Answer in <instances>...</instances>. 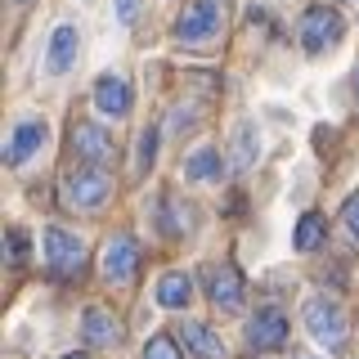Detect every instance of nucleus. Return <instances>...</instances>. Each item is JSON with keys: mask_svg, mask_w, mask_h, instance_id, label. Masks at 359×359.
Here are the masks:
<instances>
[{"mask_svg": "<svg viewBox=\"0 0 359 359\" xmlns=\"http://www.w3.org/2000/svg\"><path fill=\"white\" fill-rule=\"evenodd\" d=\"M45 135H50V130H45V121H18L14 135H9V149H5V157H9L14 166H22V162H27V157H32V153H36L41 144H45Z\"/></svg>", "mask_w": 359, "mask_h": 359, "instance_id": "13", "label": "nucleus"}, {"mask_svg": "<svg viewBox=\"0 0 359 359\" xmlns=\"http://www.w3.org/2000/svg\"><path fill=\"white\" fill-rule=\"evenodd\" d=\"M63 359H86V355H63Z\"/></svg>", "mask_w": 359, "mask_h": 359, "instance_id": "25", "label": "nucleus"}, {"mask_svg": "<svg viewBox=\"0 0 359 359\" xmlns=\"http://www.w3.org/2000/svg\"><path fill=\"white\" fill-rule=\"evenodd\" d=\"M233 162H238V166H252V162H256V135H252V121H243V126L233 130Z\"/></svg>", "mask_w": 359, "mask_h": 359, "instance_id": "18", "label": "nucleus"}, {"mask_svg": "<svg viewBox=\"0 0 359 359\" xmlns=\"http://www.w3.org/2000/svg\"><path fill=\"white\" fill-rule=\"evenodd\" d=\"M180 45H207L220 36V0H194L175 22Z\"/></svg>", "mask_w": 359, "mask_h": 359, "instance_id": "5", "label": "nucleus"}, {"mask_svg": "<svg viewBox=\"0 0 359 359\" xmlns=\"http://www.w3.org/2000/svg\"><path fill=\"white\" fill-rule=\"evenodd\" d=\"M297 359H314V355H297Z\"/></svg>", "mask_w": 359, "mask_h": 359, "instance_id": "27", "label": "nucleus"}, {"mask_svg": "<svg viewBox=\"0 0 359 359\" xmlns=\"http://www.w3.org/2000/svg\"><path fill=\"white\" fill-rule=\"evenodd\" d=\"M135 14H140V0H117V18L121 22H135Z\"/></svg>", "mask_w": 359, "mask_h": 359, "instance_id": "23", "label": "nucleus"}, {"mask_svg": "<svg viewBox=\"0 0 359 359\" xmlns=\"http://www.w3.org/2000/svg\"><path fill=\"white\" fill-rule=\"evenodd\" d=\"M189 297H194V278L180 274V269H171V274L157 278V301H162L166 310H184Z\"/></svg>", "mask_w": 359, "mask_h": 359, "instance_id": "15", "label": "nucleus"}, {"mask_svg": "<svg viewBox=\"0 0 359 359\" xmlns=\"http://www.w3.org/2000/svg\"><path fill=\"white\" fill-rule=\"evenodd\" d=\"M180 337H184V346L194 351V359H224V341L207 328V323H184Z\"/></svg>", "mask_w": 359, "mask_h": 359, "instance_id": "14", "label": "nucleus"}, {"mask_svg": "<svg viewBox=\"0 0 359 359\" xmlns=\"http://www.w3.org/2000/svg\"><path fill=\"white\" fill-rule=\"evenodd\" d=\"M108 194H112V175L99 171V166H76V171H67V180H63V202L76 207V211L104 207Z\"/></svg>", "mask_w": 359, "mask_h": 359, "instance_id": "1", "label": "nucleus"}, {"mask_svg": "<svg viewBox=\"0 0 359 359\" xmlns=\"http://www.w3.org/2000/svg\"><path fill=\"white\" fill-rule=\"evenodd\" d=\"M355 95H359V76H355Z\"/></svg>", "mask_w": 359, "mask_h": 359, "instance_id": "26", "label": "nucleus"}, {"mask_svg": "<svg viewBox=\"0 0 359 359\" xmlns=\"http://www.w3.org/2000/svg\"><path fill=\"white\" fill-rule=\"evenodd\" d=\"M9 261H14V265L27 261V233H22V229H9Z\"/></svg>", "mask_w": 359, "mask_h": 359, "instance_id": "21", "label": "nucleus"}, {"mask_svg": "<svg viewBox=\"0 0 359 359\" xmlns=\"http://www.w3.org/2000/svg\"><path fill=\"white\" fill-rule=\"evenodd\" d=\"M337 5H359V0H337Z\"/></svg>", "mask_w": 359, "mask_h": 359, "instance_id": "24", "label": "nucleus"}, {"mask_svg": "<svg viewBox=\"0 0 359 359\" xmlns=\"http://www.w3.org/2000/svg\"><path fill=\"white\" fill-rule=\"evenodd\" d=\"M153 157H157V130H144L140 135V171H149Z\"/></svg>", "mask_w": 359, "mask_h": 359, "instance_id": "20", "label": "nucleus"}, {"mask_svg": "<svg viewBox=\"0 0 359 359\" xmlns=\"http://www.w3.org/2000/svg\"><path fill=\"white\" fill-rule=\"evenodd\" d=\"M207 297H211V306H220V310H243V278H238V269L233 265L211 269Z\"/></svg>", "mask_w": 359, "mask_h": 359, "instance_id": "11", "label": "nucleus"}, {"mask_svg": "<svg viewBox=\"0 0 359 359\" xmlns=\"http://www.w3.org/2000/svg\"><path fill=\"white\" fill-rule=\"evenodd\" d=\"M323 233H328V220H323L319 211H306V216L297 220V233H292V243H297V252H314V247L323 243Z\"/></svg>", "mask_w": 359, "mask_h": 359, "instance_id": "16", "label": "nucleus"}, {"mask_svg": "<svg viewBox=\"0 0 359 359\" xmlns=\"http://www.w3.org/2000/svg\"><path fill=\"white\" fill-rule=\"evenodd\" d=\"M76 54H81V36H76V27H72V22L54 27L50 50H45V67H50L54 76H63V72H72V67H76Z\"/></svg>", "mask_w": 359, "mask_h": 359, "instance_id": "8", "label": "nucleus"}, {"mask_svg": "<svg viewBox=\"0 0 359 359\" xmlns=\"http://www.w3.org/2000/svg\"><path fill=\"white\" fill-rule=\"evenodd\" d=\"M99 269H104L108 283H130L135 269H140V243H135L130 233H112V238L104 243Z\"/></svg>", "mask_w": 359, "mask_h": 359, "instance_id": "6", "label": "nucleus"}, {"mask_svg": "<svg viewBox=\"0 0 359 359\" xmlns=\"http://www.w3.org/2000/svg\"><path fill=\"white\" fill-rule=\"evenodd\" d=\"M247 341H252L256 351H283V341H287V314L274 310V306L256 310L252 319H247Z\"/></svg>", "mask_w": 359, "mask_h": 359, "instance_id": "7", "label": "nucleus"}, {"mask_svg": "<svg viewBox=\"0 0 359 359\" xmlns=\"http://www.w3.org/2000/svg\"><path fill=\"white\" fill-rule=\"evenodd\" d=\"M144 359H184V355L175 351V341H171V337H153V341L144 346Z\"/></svg>", "mask_w": 359, "mask_h": 359, "instance_id": "19", "label": "nucleus"}, {"mask_svg": "<svg viewBox=\"0 0 359 359\" xmlns=\"http://www.w3.org/2000/svg\"><path fill=\"white\" fill-rule=\"evenodd\" d=\"M81 332H86V346H95V351H112V346L121 341V323L112 319L108 310H99V306H90V310H86Z\"/></svg>", "mask_w": 359, "mask_h": 359, "instance_id": "12", "label": "nucleus"}, {"mask_svg": "<svg viewBox=\"0 0 359 359\" xmlns=\"http://www.w3.org/2000/svg\"><path fill=\"white\" fill-rule=\"evenodd\" d=\"M341 216H346V224H351V233L359 238V194H355L351 202H346V211H341Z\"/></svg>", "mask_w": 359, "mask_h": 359, "instance_id": "22", "label": "nucleus"}, {"mask_svg": "<svg viewBox=\"0 0 359 359\" xmlns=\"http://www.w3.org/2000/svg\"><path fill=\"white\" fill-rule=\"evenodd\" d=\"M18 5H27V0H18Z\"/></svg>", "mask_w": 359, "mask_h": 359, "instance_id": "28", "label": "nucleus"}, {"mask_svg": "<svg viewBox=\"0 0 359 359\" xmlns=\"http://www.w3.org/2000/svg\"><path fill=\"white\" fill-rule=\"evenodd\" d=\"M220 171H224V162H220L216 149H198V153L184 162V175H189V180H202V184H207V180H220Z\"/></svg>", "mask_w": 359, "mask_h": 359, "instance_id": "17", "label": "nucleus"}, {"mask_svg": "<svg viewBox=\"0 0 359 359\" xmlns=\"http://www.w3.org/2000/svg\"><path fill=\"white\" fill-rule=\"evenodd\" d=\"M341 32H346V22L332 5H310L306 14H301V45H306L310 54L332 50V45L341 41Z\"/></svg>", "mask_w": 359, "mask_h": 359, "instance_id": "4", "label": "nucleus"}, {"mask_svg": "<svg viewBox=\"0 0 359 359\" xmlns=\"http://www.w3.org/2000/svg\"><path fill=\"white\" fill-rule=\"evenodd\" d=\"M95 108L104 112V117H126V112H130V86H126V76H117V72L99 76V81H95Z\"/></svg>", "mask_w": 359, "mask_h": 359, "instance_id": "10", "label": "nucleus"}, {"mask_svg": "<svg viewBox=\"0 0 359 359\" xmlns=\"http://www.w3.org/2000/svg\"><path fill=\"white\" fill-rule=\"evenodd\" d=\"M306 328H310L314 341L328 346V351H341L346 346V314L328 297H310L306 301Z\"/></svg>", "mask_w": 359, "mask_h": 359, "instance_id": "3", "label": "nucleus"}, {"mask_svg": "<svg viewBox=\"0 0 359 359\" xmlns=\"http://www.w3.org/2000/svg\"><path fill=\"white\" fill-rule=\"evenodd\" d=\"M45 265H50L54 278H81L86 269V243L67 229H45Z\"/></svg>", "mask_w": 359, "mask_h": 359, "instance_id": "2", "label": "nucleus"}, {"mask_svg": "<svg viewBox=\"0 0 359 359\" xmlns=\"http://www.w3.org/2000/svg\"><path fill=\"white\" fill-rule=\"evenodd\" d=\"M72 149H76V157H81L86 166H104L112 157V140L95 126V121H76L72 126Z\"/></svg>", "mask_w": 359, "mask_h": 359, "instance_id": "9", "label": "nucleus"}]
</instances>
